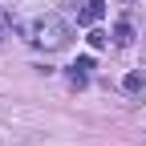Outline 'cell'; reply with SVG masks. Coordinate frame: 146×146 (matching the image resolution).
<instances>
[{"label":"cell","mask_w":146,"mask_h":146,"mask_svg":"<svg viewBox=\"0 0 146 146\" xmlns=\"http://www.w3.org/2000/svg\"><path fill=\"white\" fill-rule=\"evenodd\" d=\"M33 36H29V41L33 45H41V49H65L69 45V21H65V16H57V12H45V16H36V21H33V29H29Z\"/></svg>","instance_id":"1"},{"label":"cell","mask_w":146,"mask_h":146,"mask_svg":"<svg viewBox=\"0 0 146 146\" xmlns=\"http://www.w3.org/2000/svg\"><path fill=\"white\" fill-rule=\"evenodd\" d=\"M85 41L94 45V49H106V41H110V36H106L102 29H89V36H85Z\"/></svg>","instance_id":"5"},{"label":"cell","mask_w":146,"mask_h":146,"mask_svg":"<svg viewBox=\"0 0 146 146\" xmlns=\"http://www.w3.org/2000/svg\"><path fill=\"white\" fill-rule=\"evenodd\" d=\"M106 16V0H85V8L77 12V25H98Z\"/></svg>","instance_id":"2"},{"label":"cell","mask_w":146,"mask_h":146,"mask_svg":"<svg viewBox=\"0 0 146 146\" xmlns=\"http://www.w3.org/2000/svg\"><path fill=\"white\" fill-rule=\"evenodd\" d=\"M73 69H77V73H89V69H94V57H77V61H73Z\"/></svg>","instance_id":"6"},{"label":"cell","mask_w":146,"mask_h":146,"mask_svg":"<svg viewBox=\"0 0 146 146\" xmlns=\"http://www.w3.org/2000/svg\"><path fill=\"white\" fill-rule=\"evenodd\" d=\"M114 41H118V45H130V41H134V29H130V21H118V29H114Z\"/></svg>","instance_id":"4"},{"label":"cell","mask_w":146,"mask_h":146,"mask_svg":"<svg viewBox=\"0 0 146 146\" xmlns=\"http://www.w3.org/2000/svg\"><path fill=\"white\" fill-rule=\"evenodd\" d=\"M142 85H146V77H142V69H130V73H126V77H122V89H126V94H142Z\"/></svg>","instance_id":"3"}]
</instances>
